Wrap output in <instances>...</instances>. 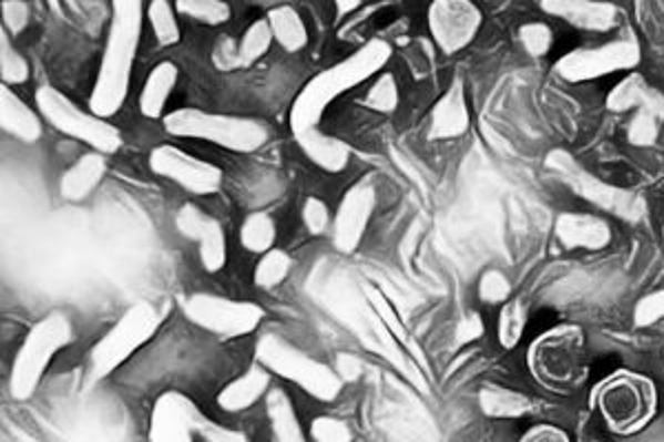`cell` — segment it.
Segmentation results:
<instances>
[{
  "instance_id": "cell-34",
  "label": "cell",
  "mask_w": 664,
  "mask_h": 442,
  "mask_svg": "<svg viewBox=\"0 0 664 442\" xmlns=\"http://www.w3.org/2000/svg\"><path fill=\"white\" fill-rule=\"evenodd\" d=\"M146 18L151 22L155 40L162 47H173L182 40V29H180V22H177L175 4H168L164 0H153L146 7Z\"/></svg>"
},
{
  "instance_id": "cell-11",
  "label": "cell",
  "mask_w": 664,
  "mask_h": 442,
  "mask_svg": "<svg viewBox=\"0 0 664 442\" xmlns=\"http://www.w3.org/2000/svg\"><path fill=\"white\" fill-rule=\"evenodd\" d=\"M610 111H634L627 126V142L636 148L654 146L663 133L664 93L654 89L643 75L630 73L607 95Z\"/></svg>"
},
{
  "instance_id": "cell-41",
  "label": "cell",
  "mask_w": 664,
  "mask_h": 442,
  "mask_svg": "<svg viewBox=\"0 0 664 442\" xmlns=\"http://www.w3.org/2000/svg\"><path fill=\"white\" fill-rule=\"evenodd\" d=\"M302 219H304V226L310 235L319 237V235H326L328 228H333V215L328 210V204L315 195H310L304 206H302Z\"/></svg>"
},
{
  "instance_id": "cell-47",
  "label": "cell",
  "mask_w": 664,
  "mask_h": 442,
  "mask_svg": "<svg viewBox=\"0 0 664 442\" xmlns=\"http://www.w3.org/2000/svg\"><path fill=\"white\" fill-rule=\"evenodd\" d=\"M202 441L204 442H251L246 439V434L237 432V430H231V428H224L215 421H206L204 430H202Z\"/></svg>"
},
{
  "instance_id": "cell-22",
  "label": "cell",
  "mask_w": 664,
  "mask_h": 442,
  "mask_svg": "<svg viewBox=\"0 0 664 442\" xmlns=\"http://www.w3.org/2000/svg\"><path fill=\"white\" fill-rule=\"evenodd\" d=\"M270 392V372L255 363L242 377L226 383L217 394V408L226 414L248 412L255 403L266 399Z\"/></svg>"
},
{
  "instance_id": "cell-23",
  "label": "cell",
  "mask_w": 664,
  "mask_h": 442,
  "mask_svg": "<svg viewBox=\"0 0 664 442\" xmlns=\"http://www.w3.org/2000/svg\"><path fill=\"white\" fill-rule=\"evenodd\" d=\"M297 140V146L302 148V153L321 171L326 173H344L350 164V146L330 135V133H324L319 126L317 129H308L304 133H297L295 135Z\"/></svg>"
},
{
  "instance_id": "cell-44",
  "label": "cell",
  "mask_w": 664,
  "mask_h": 442,
  "mask_svg": "<svg viewBox=\"0 0 664 442\" xmlns=\"http://www.w3.org/2000/svg\"><path fill=\"white\" fill-rule=\"evenodd\" d=\"M2 24H4V31L9 29V33L18 35L27 24H29V16H31V9L27 2H20V0H9V2H2Z\"/></svg>"
},
{
  "instance_id": "cell-9",
  "label": "cell",
  "mask_w": 664,
  "mask_h": 442,
  "mask_svg": "<svg viewBox=\"0 0 664 442\" xmlns=\"http://www.w3.org/2000/svg\"><path fill=\"white\" fill-rule=\"evenodd\" d=\"M162 321L164 312L155 304L140 301L131 306L120 321L93 346L91 377L95 381L111 377L157 335Z\"/></svg>"
},
{
  "instance_id": "cell-39",
  "label": "cell",
  "mask_w": 664,
  "mask_h": 442,
  "mask_svg": "<svg viewBox=\"0 0 664 442\" xmlns=\"http://www.w3.org/2000/svg\"><path fill=\"white\" fill-rule=\"evenodd\" d=\"M519 42L528 55L545 58L554 49L556 35L548 22L532 20L519 29Z\"/></svg>"
},
{
  "instance_id": "cell-42",
  "label": "cell",
  "mask_w": 664,
  "mask_h": 442,
  "mask_svg": "<svg viewBox=\"0 0 664 442\" xmlns=\"http://www.w3.org/2000/svg\"><path fill=\"white\" fill-rule=\"evenodd\" d=\"M313 442H353V430L348 423L335 417H317L310 423Z\"/></svg>"
},
{
  "instance_id": "cell-45",
  "label": "cell",
  "mask_w": 664,
  "mask_h": 442,
  "mask_svg": "<svg viewBox=\"0 0 664 442\" xmlns=\"http://www.w3.org/2000/svg\"><path fill=\"white\" fill-rule=\"evenodd\" d=\"M483 335H486V323H483V317H481L479 312H468V315L457 323V330H454V337H457V343H459V346L474 343V341H479Z\"/></svg>"
},
{
  "instance_id": "cell-46",
  "label": "cell",
  "mask_w": 664,
  "mask_h": 442,
  "mask_svg": "<svg viewBox=\"0 0 664 442\" xmlns=\"http://www.w3.org/2000/svg\"><path fill=\"white\" fill-rule=\"evenodd\" d=\"M213 60H215V64H217L219 69H224V71L244 66V64H242V55H239V42H235V40H231V38L217 40L215 51H213Z\"/></svg>"
},
{
  "instance_id": "cell-49",
  "label": "cell",
  "mask_w": 664,
  "mask_h": 442,
  "mask_svg": "<svg viewBox=\"0 0 664 442\" xmlns=\"http://www.w3.org/2000/svg\"><path fill=\"white\" fill-rule=\"evenodd\" d=\"M364 4L361 2H355V0H339L337 4H335V9H337V18L341 20V18H346V16H350L353 11H359Z\"/></svg>"
},
{
  "instance_id": "cell-6",
  "label": "cell",
  "mask_w": 664,
  "mask_h": 442,
  "mask_svg": "<svg viewBox=\"0 0 664 442\" xmlns=\"http://www.w3.org/2000/svg\"><path fill=\"white\" fill-rule=\"evenodd\" d=\"M605 425L619 436L643 432L658 412L656 386L636 372H616L594 392Z\"/></svg>"
},
{
  "instance_id": "cell-31",
  "label": "cell",
  "mask_w": 664,
  "mask_h": 442,
  "mask_svg": "<svg viewBox=\"0 0 664 442\" xmlns=\"http://www.w3.org/2000/svg\"><path fill=\"white\" fill-rule=\"evenodd\" d=\"M242 246L253 255H266L275 248L277 224L268 213H253L239 228Z\"/></svg>"
},
{
  "instance_id": "cell-20",
  "label": "cell",
  "mask_w": 664,
  "mask_h": 442,
  "mask_svg": "<svg viewBox=\"0 0 664 442\" xmlns=\"http://www.w3.org/2000/svg\"><path fill=\"white\" fill-rule=\"evenodd\" d=\"M554 233L565 250L599 253L605 250L614 239L612 224L605 217L592 213H563L556 219Z\"/></svg>"
},
{
  "instance_id": "cell-16",
  "label": "cell",
  "mask_w": 664,
  "mask_h": 442,
  "mask_svg": "<svg viewBox=\"0 0 664 442\" xmlns=\"http://www.w3.org/2000/svg\"><path fill=\"white\" fill-rule=\"evenodd\" d=\"M208 417L182 392H164L149 421V442H195L202 439V430Z\"/></svg>"
},
{
  "instance_id": "cell-13",
  "label": "cell",
  "mask_w": 664,
  "mask_h": 442,
  "mask_svg": "<svg viewBox=\"0 0 664 442\" xmlns=\"http://www.w3.org/2000/svg\"><path fill=\"white\" fill-rule=\"evenodd\" d=\"M641 44L634 35H623L596 47H583L565 53L556 62V73L568 82H590L641 64Z\"/></svg>"
},
{
  "instance_id": "cell-24",
  "label": "cell",
  "mask_w": 664,
  "mask_h": 442,
  "mask_svg": "<svg viewBox=\"0 0 664 442\" xmlns=\"http://www.w3.org/2000/svg\"><path fill=\"white\" fill-rule=\"evenodd\" d=\"M180 80V66L171 60H164L151 69V73L144 80V86L140 91V113L146 120H164L166 117V104L173 95V89Z\"/></svg>"
},
{
  "instance_id": "cell-38",
  "label": "cell",
  "mask_w": 664,
  "mask_h": 442,
  "mask_svg": "<svg viewBox=\"0 0 664 442\" xmlns=\"http://www.w3.org/2000/svg\"><path fill=\"white\" fill-rule=\"evenodd\" d=\"M0 78H2L4 86H18L29 80V62L11 44L4 29L0 33Z\"/></svg>"
},
{
  "instance_id": "cell-17",
  "label": "cell",
  "mask_w": 664,
  "mask_h": 442,
  "mask_svg": "<svg viewBox=\"0 0 664 442\" xmlns=\"http://www.w3.org/2000/svg\"><path fill=\"white\" fill-rule=\"evenodd\" d=\"M377 208V188L372 182H359L346 191L333 219V244L341 255H353L361 246L372 213Z\"/></svg>"
},
{
  "instance_id": "cell-5",
  "label": "cell",
  "mask_w": 664,
  "mask_h": 442,
  "mask_svg": "<svg viewBox=\"0 0 664 442\" xmlns=\"http://www.w3.org/2000/svg\"><path fill=\"white\" fill-rule=\"evenodd\" d=\"M73 323L62 312L40 319L24 337L9 372V394L16 401H29L40 388L51 361L73 341Z\"/></svg>"
},
{
  "instance_id": "cell-14",
  "label": "cell",
  "mask_w": 664,
  "mask_h": 442,
  "mask_svg": "<svg viewBox=\"0 0 664 442\" xmlns=\"http://www.w3.org/2000/svg\"><path fill=\"white\" fill-rule=\"evenodd\" d=\"M149 168L177 184L180 188L193 193V195H215L222 188L224 173L211 162H204L173 144L155 146L149 155Z\"/></svg>"
},
{
  "instance_id": "cell-33",
  "label": "cell",
  "mask_w": 664,
  "mask_h": 442,
  "mask_svg": "<svg viewBox=\"0 0 664 442\" xmlns=\"http://www.w3.org/2000/svg\"><path fill=\"white\" fill-rule=\"evenodd\" d=\"M290 270H293V257L286 250L273 248L270 253L262 255V259L257 261L253 273V284L259 290H273L288 279Z\"/></svg>"
},
{
  "instance_id": "cell-40",
  "label": "cell",
  "mask_w": 664,
  "mask_h": 442,
  "mask_svg": "<svg viewBox=\"0 0 664 442\" xmlns=\"http://www.w3.org/2000/svg\"><path fill=\"white\" fill-rule=\"evenodd\" d=\"M479 299L486 306H505L512 299V284L505 273L492 268L479 279Z\"/></svg>"
},
{
  "instance_id": "cell-3",
  "label": "cell",
  "mask_w": 664,
  "mask_h": 442,
  "mask_svg": "<svg viewBox=\"0 0 664 442\" xmlns=\"http://www.w3.org/2000/svg\"><path fill=\"white\" fill-rule=\"evenodd\" d=\"M528 366L539 386L554 394L576 392L590 377V352L579 326H559L541 335L528 352Z\"/></svg>"
},
{
  "instance_id": "cell-19",
  "label": "cell",
  "mask_w": 664,
  "mask_h": 442,
  "mask_svg": "<svg viewBox=\"0 0 664 442\" xmlns=\"http://www.w3.org/2000/svg\"><path fill=\"white\" fill-rule=\"evenodd\" d=\"M472 113L463 80H452L446 93L435 102L428 122L430 140H457L470 131Z\"/></svg>"
},
{
  "instance_id": "cell-12",
  "label": "cell",
  "mask_w": 664,
  "mask_h": 442,
  "mask_svg": "<svg viewBox=\"0 0 664 442\" xmlns=\"http://www.w3.org/2000/svg\"><path fill=\"white\" fill-rule=\"evenodd\" d=\"M182 312L191 323L219 339H244L264 321V310L259 306L206 292L182 299Z\"/></svg>"
},
{
  "instance_id": "cell-32",
  "label": "cell",
  "mask_w": 664,
  "mask_h": 442,
  "mask_svg": "<svg viewBox=\"0 0 664 442\" xmlns=\"http://www.w3.org/2000/svg\"><path fill=\"white\" fill-rule=\"evenodd\" d=\"M528 328V306L523 299H510L499 310L497 319V339L503 350H514L525 337Z\"/></svg>"
},
{
  "instance_id": "cell-26",
  "label": "cell",
  "mask_w": 664,
  "mask_h": 442,
  "mask_svg": "<svg viewBox=\"0 0 664 442\" xmlns=\"http://www.w3.org/2000/svg\"><path fill=\"white\" fill-rule=\"evenodd\" d=\"M0 126L27 144H35L42 137V120L38 113L4 84L0 89Z\"/></svg>"
},
{
  "instance_id": "cell-10",
  "label": "cell",
  "mask_w": 664,
  "mask_h": 442,
  "mask_svg": "<svg viewBox=\"0 0 664 442\" xmlns=\"http://www.w3.org/2000/svg\"><path fill=\"white\" fill-rule=\"evenodd\" d=\"M35 104L40 115L60 133L84 142L91 151L102 155H113L122 146V133L109 120L80 109L58 89L44 84L35 91Z\"/></svg>"
},
{
  "instance_id": "cell-43",
  "label": "cell",
  "mask_w": 664,
  "mask_h": 442,
  "mask_svg": "<svg viewBox=\"0 0 664 442\" xmlns=\"http://www.w3.org/2000/svg\"><path fill=\"white\" fill-rule=\"evenodd\" d=\"M664 319V290L658 292H652L647 297H643L639 304H636V310H634V323L639 328H650L658 321Z\"/></svg>"
},
{
  "instance_id": "cell-4",
  "label": "cell",
  "mask_w": 664,
  "mask_h": 442,
  "mask_svg": "<svg viewBox=\"0 0 664 442\" xmlns=\"http://www.w3.org/2000/svg\"><path fill=\"white\" fill-rule=\"evenodd\" d=\"M162 122L164 131L173 137L204 140L233 153H255L270 140V131L262 120L211 113L191 106L166 113Z\"/></svg>"
},
{
  "instance_id": "cell-21",
  "label": "cell",
  "mask_w": 664,
  "mask_h": 442,
  "mask_svg": "<svg viewBox=\"0 0 664 442\" xmlns=\"http://www.w3.org/2000/svg\"><path fill=\"white\" fill-rule=\"evenodd\" d=\"M543 11L561 18L563 22L594 33H605L619 22V7L610 2H588V0H552L541 4Z\"/></svg>"
},
{
  "instance_id": "cell-28",
  "label": "cell",
  "mask_w": 664,
  "mask_h": 442,
  "mask_svg": "<svg viewBox=\"0 0 664 442\" xmlns=\"http://www.w3.org/2000/svg\"><path fill=\"white\" fill-rule=\"evenodd\" d=\"M479 408L486 417L505 419V421L523 419L534 410L532 401L525 394L503 388V386H497V383H488L481 388Z\"/></svg>"
},
{
  "instance_id": "cell-8",
  "label": "cell",
  "mask_w": 664,
  "mask_h": 442,
  "mask_svg": "<svg viewBox=\"0 0 664 442\" xmlns=\"http://www.w3.org/2000/svg\"><path fill=\"white\" fill-rule=\"evenodd\" d=\"M545 164L574 195L590 202L599 210L632 224L645 219L647 202L639 193L601 179L599 175L590 173L583 164H579L568 151H552Z\"/></svg>"
},
{
  "instance_id": "cell-2",
  "label": "cell",
  "mask_w": 664,
  "mask_h": 442,
  "mask_svg": "<svg viewBox=\"0 0 664 442\" xmlns=\"http://www.w3.org/2000/svg\"><path fill=\"white\" fill-rule=\"evenodd\" d=\"M392 58V47L384 38H372L346 60L317 73L293 100L288 124L293 135L317 129L326 109L344 93L357 89L366 80L386 69Z\"/></svg>"
},
{
  "instance_id": "cell-25",
  "label": "cell",
  "mask_w": 664,
  "mask_h": 442,
  "mask_svg": "<svg viewBox=\"0 0 664 442\" xmlns=\"http://www.w3.org/2000/svg\"><path fill=\"white\" fill-rule=\"evenodd\" d=\"M106 175V155L86 153L73 162L60 177V195L67 202H84Z\"/></svg>"
},
{
  "instance_id": "cell-7",
  "label": "cell",
  "mask_w": 664,
  "mask_h": 442,
  "mask_svg": "<svg viewBox=\"0 0 664 442\" xmlns=\"http://www.w3.org/2000/svg\"><path fill=\"white\" fill-rule=\"evenodd\" d=\"M255 361L270 374L297 386L302 392L321 403L337 401L344 390L335 370L275 335H266L257 341Z\"/></svg>"
},
{
  "instance_id": "cell-35",
  "label": "cell",
  "mask_w": 664,
  "mask_h": 442,
  "mask_svg": "<svg viewBox=\"0 0 664 442\" xmlns=\"http://www.w3.org/2000/svg\"><path fill=\"white\" fill-rule=\"evenodd\" d=\"M361 102H364L366 109H370L375 113H384V115L395 113L401 104V93H399L397 78L388 71L379 73Z\"/></svg>"
},
{
  "instance_id": "cell-27",
  "label": "cell",
  "mask_w": 664,
  "mask_h": 442,
  "mask_svg": "<svg viewBox=\"0 0 664 442\" xmlns=\"http://www.w3.org/2000/svg\"><path fill=\"white\" fill-rule=\"evenodd\" d=\"M266 417L273 442H308L299 423L293 399L282 388H270L266 397Z\"/></svg>"
},
{
  "instance_id": "cell-37",
  "label": "cell",
  "mask_w": 664,
  "mask_h": 442,
  "mask_svg": "<svg viewBox=\"0 0 664 442\" xmlns=\"http://www.w3.org/2000/svg\"><path fill=\"white\" fill-rule=\"evenodd\" d=\"M177 13L206 24V27H219L231 20V4L219 2V0H180L175 4Z\"/></svg>"
},
{
  "instance_id": "cell-30",
  "label": "cell",
  "mask_w": 664,
  "mask_h": 442,
  "mask_svg": "<svg viewBox=\"0 0 664 442\" xmlns=\"http://www.w3.org/2000/svg\"><path fill=\"white\" fill-rule=\"evenodd\" d=\"M266 20L270 24L275 42L284 51L297 53V51L306 49V44H308V27H306V22H304V18L299 16L297 9H293L288 4L273 7L266 13Z\"/></svg>"
},
{
  "instance_id": "cell-1",
  "label": "cell",
  "mask_w": 664,
  "mask_h": 442,
  "mask_svg": "<svg viewBox=\"0 0 664 442\" xmlns=\"http://www.w3.org/2000/svg\"><path fill=\"white\" fill-rule=\"evenodd\" d=\"M144 22V4L140 0H115L111 7V22L106 44L93 91L89 95L91 113L109 120L126 102L131 73L140 47Z\"/></svg>"
},
{
  "instance_id": "cell-18",
  "label": "cell",
  "mask_w": 664,
  "mask_h": 442,
  "mask_svg": "<svg viewBox=\"0 0 664 442\" xmlns=\"http://www.w3.org/2000/svg\"><path fill=\"white\" fill-rule=\"evenodd\" d=\"M175 226L182 237L197 244L200 264L206 273L217 275L226 268V235L215 217H211L195 204H184L175 215Z\"/></svg>"
},
{
  "instance_id": "cell-15",
  "label": "cell",
  "mask_w": 664,
  "mask_h": 442,
  "mask_svg": "<svg viewBox=\"0 0 664 442\" xmlns=\"http://www.w3.org/2000/svg\"><path fill=\"white\" fill-rule=\"evenodd\" d=\"M483 24L481 9L470 0H437L428 7V29L446 55L470 47Z\"/></svg>"
},
{
  "instance_id": "cell-29",
  "label": "cell",
  "mask_w": 664,
  "mask_h": 442,
  "mask_svg": "<svg viewBox=\"0 0 664 442\" xmlns=\"http://www.w3.org/2000/svg\"><path fill=\"white\" fill-rule=\"evenodd\" d=\"M366 297H368V304L372 306L375 315L381 319V323H384L386 332L390 335L392 343H395L403 354H410L412 359H417L419 366L426 368V359H423V354H421V350H419V343H415V339L410 337L408 328L397 319V312H395V308L390 306V301L386 299V295H384L377 286H366Z\"/></svg>"
},
{
  "instance_id": "cell-48",
  "label": "cell",
  "mask_w": 664,
  "mask_h": 442,
  "mask_svg": "<svg viewBox=\"0 0 664 442\" xmlns=\"http://www.w3.org/2000/svg\"><path fill=\"white\" fill-rule=\"evenodd\" d=\"M519 442H572L570 436L554 425H537L523 434Z\"/></svg>"
},
{
  "instance_id": "cell-36",
  "label": "cell",
  "mask_w": 664,
  "mask_h": 442,
  "mask_svg": "<svg viewBox=\"0 0 664 442\" xmlns=\"http://www.w3.org/2000/svg\"><path fill=\"white\" fill-rule=\"evenodd\" d=\"M273 42H275V38H273V31H270V24L266 18L251 22L239 40L242 64L248 66V64H255L257 60H262L270 51Z\"/></svg>"
}]
</instances>
